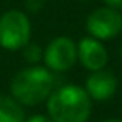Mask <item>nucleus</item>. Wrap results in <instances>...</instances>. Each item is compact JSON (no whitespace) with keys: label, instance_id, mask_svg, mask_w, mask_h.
Instances as JSON below:
<instances>
[{"label":"nucleus","instance_id":"nucleus-8","mask_svg":"<svg viewBox=\"0 0 122 122\" xmlns=\"http://www.w3.org/2000/svg\"><path fill=\"white\" fill-rule=\"evenodd\" d=\"M0 122H25L22 104L12 96L0 94Z\"/></svg>","mask_w":122,"mask_h":122},{"label":"nucleus","instance_id":"nucleus-9","mask_svg":"<svg viewBox=\"0 0 122 122\" xmlns=\"http://www.w3.org/2000/svg\"><path fill=\"white\" fill-rule=\"evenodd\" d=\"M22 50H23V57L30 63H37L43 59V50L36 43H30V42H28Z\"/></svg>","mask_w":122,"mask_h":122},{"label":"nucleus","instance_id":"nucleus-3","mask_svg":"<svg viewBox=\"0 0 122 122\" xmlns=\"http://www.w3.org/2000/svg\"><path fill=\"white\" fill-rule=\"evenodd\" d=\"M31 39L30 17L20 9H9L0 15V46L8 51L22 50Z\"/></svg>","mask_w":122,"mask_h":122},{"label":"nucleus","instance_id":"nucleus-6","mask_svg":"<svg viewBox=\"0 0 122 122\" xmlns=\"http://www.w3.org/2000/svg\"><path fill=\"white\" fill-rule=\"evenodd\" d=\"M77 60L90 71L104 70L108 63V53L101 40L94 37H82L77 43Z\"/></svg>","mask_w":122,"mask_h":122},{"label":"nucleus","instance_id":"nucleus-10","mask_svg":"<svg viewBox=\"0 0 122 122\" xmlns=\"http://www.w3.org/2000/svg\"><path fill=\"white\" fill-rule=\"evenodd\" d=\"M43 8V0H26V9L31 12H39Z\"/></svg>","mask_w":122,"mask_h":122},{"label":"nucleus","instance_id":"nucleus-1","mask_svg":"<svg viewBox=\"0 0 122 122\" xmlns=\"http://www.w3.org/2000/svg\"><path fill=\"white\" fill-rule=\"evenodd\" d=\"M48 116L54 122H86L91 114V99L79 85H63L46 99Z\"/></svg>","mask_w":122,"mask_h":122},{"label":"nucleus","instance_id":"nucleus-13","mask_svg":"<svg viewBox=\"0 0 122 122\" xmlns=\"http://www.w3.org/2000/svg\"><path fill=\"white\" fill-rule=\"evenodd\" d=\"M101 122H122V119H116V117H113V119H105V121H101Z\"/></svg>","mask_w":122,"mask_h":122},{"label":"nucleus","instance_id":"nucleus-11","mask_svg":"<svg viewBox=\"0 0 122 122\" xmlns=\"http://www.w3.org/2000/svg\"><path fill=\"white\" fill-rule=\"evenodd\" d=\"M25 122H54V121L50 116H45V114H34V116H31Z\"/></svg>","mask_w":122,"mask_h":122},{"label":"nucleus","instance_id":"nucleus-5","mask_svg":"<svg viewBox=\"0 0 122 122\" xmlns=\"http://www.w3.org/2000/svg\"><path fill=\"white\" fill-rule=\"evenodd\" d=\"M86 31L97 40H111L122 31V15L117 9L102 6L86 17Z\"/></svg>","mask_w":122,"mask_h":122},{"label":"nucleus","instance_id":"nucleus-7","mask_svg":"<svg viewBox=\"0 0 122 122\" xmlns=\"http://www.w3.org/2000/svg\"><path fill=\"white\" fill-rule=\"evenodd\" d=\"M116 90H117V79L110 71L99 70V71H93L86 77L85 91L88 93L90 99H94L99 102L108 101L114 96Z\"/></svg>","mask_w":122,"mask_h":122},{"label":"nucleus","instance_id":"nucleus-2","mask_svg":"<svg viewBox=\"0 0 122 122\" xmlns=\"http://www.w3.org/2000/svg\"><path fill=\"white\" fill-rule=\"evenodd\" d=\"M54 88V76L43 66L23 68L11 81V96L22 105H39L50 97Z\"/></svg>","mask_w":122,"mask_h":122},{"label":"nucleus","instance_id":"nucleus-12","mask_svg":"<svg viewBox=\"0 0 122 122\" xmlns=\"http://www.w3.org/2000/svg\"><path fill=\"white\" fill-rule=\"evenodd\" d=\"M105 6H108V8H113V9H122V0H104Z\"/></svg>","mask_w":122,"mask_h":122},{"label":"nucleus","instance_id":"nucleus-14","mask_svg":"<svg viewBox=\"0 0 122 122\" xmlns=\"http://www.w3.org/2000/svg\"><path fill=\"white\" fill-rule=\"evenodd\" d=\"M79 2H90V0H79Z\"/></svg>","mask_w":122,"mask_h":122},{"label":"nucleus","instance_id":"nucleus-4","mask_svg":"<svg viewBox=\"0 0 122 122\" xmlns=\"http://www.w3.org/2000/svg\"><path fill=\"white\" fill-rule=\"evenodd\" d=\"M43 63L56 73L68 71L77 60V45L66 36L54 37L43 50Z\"/></svg>","mask_w":122,"mask_h":122}]
</instances>
